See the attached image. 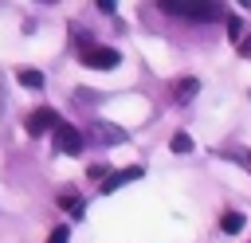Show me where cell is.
Returning a JSON list of instances; mask_svg holds the SVG:
<instances>
[{
	"instance_id": "cell-2",
	"label": "cell",
	"mask_w": 251,
	"mask_h": 243,
	"mask_svg": "<svg viewBox=\"0 0 251 243\" xmlns=\"http://www.w3.org/2000/svg\"><path fill=\"white\" fill-rule=\"evenodd\" d=\"M118 59H122V55H118L114 47H94V43H90V47L82 51V63H86V67H94V71H114V67H118Z\"/></svg>"
},
{
	"instance_id": "cell-5",
	"label": "cell",
	"mask_w": 251,
	"mask_h": 243,
	"mask_svg": "<svg viewBox=\"0 0 251 243\" xmlns=\"http://www.w3.org/2000/svg\"><path fill=\"white\" fill-rule=\"evenodd\" d=\"M141 172H145L141 165H129V169H118V172H110V176L102 180V192H114V188H122L126 180H137Z\"/></svg>"
},
{
	"instance_id": "cell-9",
	"label": "cell",
	"mask_w": 251,
	"mask_h": 243,
	"mask_svg": "<svg viewBox=\"0 0 251 243\" xmlns=\"http://www.w3.org/2000/svg\"><path fill=\"white\" fill-rule=\"evenodd\" d=\"M94 133H98V141H122V137H126L122 129H114V125H106V122H94Z\"/></svg>"
},
{
	"instance_id": "cell-15",
	"label": "cell",
	"mask_w": 251,
	"mask_h": 243,
	"mask_svg": "<svg viewBox=\"0 0 251 243\" xmlns=\"http://www.w3.org/2000/svg\"><path fill=\"white\" fill-rule=\"evenodd\" d=\"M98 8H102V12H114V8H118V0H98Z\"/></svg>"
},
{
	"instance_id": "cell-17",
	"label": "cell",
	"mask_w": 251,
	"mask_h": 243,
	"mask_svg": "<svg viewBox=\"0 0 251 243\" xmlns=\"http://www.w3.org/2000/svg\"><path fill=\"white\" fill-rule=\"evenodd\" d=\"M239 8H251V0H239Z\"/></svg>"
},
{
	"instance_id": "cell-10",
	"label": "cell",
	"mask_w": 251,
	"mask_h": 243,
	"mask_svg": "<svg viewBox=\"0 0 251 243\" xmlns=\"http://www.w3.org/2000/svg\"><path fill=\"white\" fill-rule=\"evenodd\" d=\"M173 153H192V137L188 133H173Z\"/></svg>"
},
{
	"instance_id": "cell-12",
	"label": "cell",
	"mask_w": 251,
	"mask_h": 243,
	"mask_svg": "<svg viewBox=\"0 0 251 243\" xmlns=\"http://www.w3.org/2000/svg\"><path fill=\"white\" fill-rule=\"evenodd\" d=\"M67 239H71V227H67V223H59V227L47 235V243H67Z\"/></svg>"
},
{
	"instance_id": "cell-3",
	"label": "cell",
	"mask_w": 251,
	"mask_h": 243,
	"mask_svg": "<svg viewBox=\"0 0 251 243\" xmlns=\"http://www.w3.org/2000/svg\"><path fill=\"white\" fill-rule=\"evenodd\" d=\"M55 125H59V114H55L51 106H39V110L27 114V133H31V137H39V133H47V129L55 133Z\"/></svg>"
},
{
	"instance_id": "cell-7",
	"label": "cell",
	"mask_w": 251,
	"mask_h": 243,
	"mask_svg": "<svg viewBox=\"0 0 251 243\" xmlns=\"http://www.w3.org/2000/svg\"><path fill=\"white\" fill-rule=\"evenodd\" d=\"M220 231H227V235L243 231V212H224L220 216Z\"/></svg>"
},
{
	"instance_id": "cell-14",
	"label": "cell",
	"mask_w": 251,
	"mask_h": 243,
	"mask_svg": "<svg viewBox=\"0 0 251 243\" xmlns=\"http://www.w3.org/2000/svg\"><path fill=\"white\" fill-rule=\"evenodd\" d=\"M239 31H243V24H239V20H227V35H231V39H239Z\"/></svg>"
},
{
	"instance_id": "cell-6",
	"label": "cell",
	"mask_w": 251,
	"mask_h": 243,
	"mask_svg": "<svg viewBox=\"0 0 251 243\" xmlns=\"http://www.w3.org/2000/svg\"><path fill=\"white\" fill-rule=\"evenodd\" d=\"M196 90H200L196 78H176V82H173V98H176V102H192Z\"/></svg>"
},
{
	"instance_id": "cell-16",
	"label": "cell",
	"mask_w": 251,
	"mask_h": 243,
	"mask_svg": "<svg viewBox=\"0 0 251 243\" xmlns=\"http://www.w3.org/2000/svg\"><path fill=\"white\" fill-rule=\"evenodd\" d=\"M239 51H243V55L251 59V39H243V43H239Z\"/></svg>"
},
{
	"instance_id": "cell-13",
	"label": "cell",
	"mask_w": 251,
	"mask_h": 243,
	"mask_svg": "<svg viewBox=\"0 0 251 243\" xmlns=\"http://www.w3.org/2000/svg\"><path fill=\"white\" fill-rule=\"evenodd\" d=\"M157 8H161V12H173V16H176V12H180V0H157Z\"/></svg>"
},
{
	"instance_id": "cell-11",
	"label": "cell",
	"mask_w": 251,
	"mask_h": 243,
	"mask_svg": "<svg viewBox=\"0 0 251 243\" xmlns=\"http://www.w3.org/2000/svg\"><path fill=\"white\" fill-rule=\"evenodd\" d=\"M59 204H63L67 212H75V216H82V200H78V196H59Z\"/></svg>"
},
{
	"instance_id": "cell-4",
	"label": "cell",
	"mask_w": 251,
	"mask_h": 243,
	"mask_svg": "<svg viewBox=\"0 0 251 243\" xmlns=\"http://www.w3.org/2000/svg\"><path fill=\"white\" fill-rule=\"evenodd\" d=\"M55 149L59 153H82V133L75 125H67V122H59L55 125Z\"/></svg>"
},
{
	"instance_id": "cell-1",
	"label": "cell",
	"mask_w": 251,
	"mask_h": 243,
	"mask_svg": "<svg viewBox=\"0 0 251 243\" xmlns=\"http://www.w3.org/2000/svg\"><path fill=\"white\" fill-rule=\"evenodd\" d=\"M176 16L208 24V20H220V16H224V4H220V0H180V12H176Z\"/></svg>"
},
{
	"instance_id": "cell-8",
	"label": "cell",
	"mask_w": 251,
	"mask_h": 243,
	"mask_svg": "<svg viewBox=\"0 0 251 243\" xmlns=\"http://www.w3.org/2000/svg\"><path fill=\"white\" fill-rule=\"evenodd\" d=\"M16 78H20L27 90H39V86H43V74H39V71H31V67H20V71H16Z\"/></svg>"
}]
</instances>
